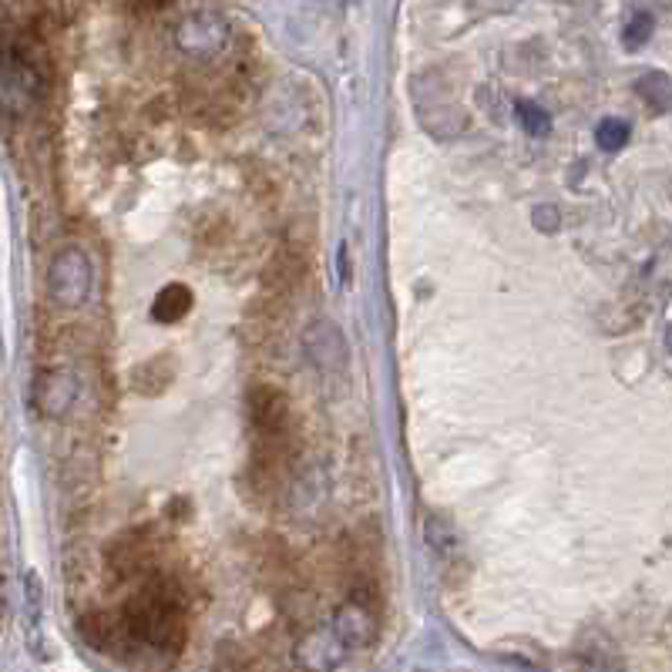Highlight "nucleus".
<instances>
[{"instance_id":"1","label":"nucleus","mask_w":672,"mask_h":672,"mask_svg":"<svg viewBox=\"0 0 672 672\" xmlns=\"http://www.w3.org/2000/svg\"><path fill=\"white\" fill-rule=\"evenodd\" d=\"M122 622L128 629V636L135 643H148L155 649H169V652H182L185 636H189V625H185V602L182 592L165 582L155 578L152 585H145L138 595H132Z\"/></svg>"},{"instance_id":"2","label":"nucleus","mask_w":672,"mask_h":672,"mask_svg":"<svg viewBox=\"0 0 672 672\" xmlns=\"http://www.w3.org/2000/svg\"><path fill=\"white\" fill-rule=\"evenodd\" d=\"M91 289V263L82 249H64L51 266V296L61 307H82Z\"/></svg>"},{"instance_id":"3","label":"nucleus","mask_w":672,"mask_h":672,"mask_svg":"<svg viewBox=\"0 0 672 672\" xmlns=\"http://www.w3.org/2000/svg\"><path fill=\"white\" fill-rule=\"evenodd\" d=\"M249 421L256 434H283L289 424V400L283 390L263 384L249 390Z\"/></svg>"},{"instance_id":"4","label":"nucleus","mask_w":672,"mask_h":672,"mask_svg":"<svg viewBox=\"0 0 672 672\" xmlns=\"http://www.w3.org/2000/svg\"><path fill=\"white\" fill-rule=\"evenodd\" d=\"M82 636L88 646H95L98 652H122L125 643H135L128 636V629L119 615L111 612H91L82 619Z\"/></svg>"},{"instance_id":"5","label":"nucleus","mask_w":672,"mask_h":672,"mask_svg":"<svg viewBox=\"0 0 672 672\" xmlns=\"http://www.w3.org/2000/svg\"><path fill=\"white\" fill-rule=\"evenodd\" d=\"M172 381H175V360L165 357V353L145 360V363L135 370V390H138L141 397H159V394H165V390L172 387Z\"/></svg>"},{"instance_id":"6","label":"nucleus","mask_w":672,"mask_h":672,"mask_svg":"<svg viewBox=\"0 0 672 672\" xmlns=\"http://www.w3.org/2000/svg\"><path fill=\"white\" fill-rule=\"evenodd\" d=\"M145 562H148V542L138 532L111 542V548H108V569H115V575H122V578L141 572Z\"/></svg>"},{"instance_id":"7","label":"nucleus","mask_w":672,"mask_h":672,"mask_svg":"<svg viewBox=\"0 0 672 672\" xmlns=\"http://www.w3.org/2000/svg\"><path fill=\"white\" fill-rule=\"evenodd\" d=\"M192 289L189 286H182V283H169L159 296H155V303H152V316L159 323H178L189 316L192 310Z\"/></svg>"},{"instance_id":"8","label":"nucleus","mask_w":672,"mask_h":672,"mask_svg":"<svg viewBox=\"0 0 672 672\" xmlns=\"http://www.w3.org/2000/svg\"><path fill=\"white\" fill-rule=\"evenodd\" d=\"M639 95H643V101H649V108L656 111V115L669 111V78L665 74H649V78H643Z\"/></svg>"},{"instance_id":"9","label":"nucleus","mask_w":672,"mask_h":672,"mask_svg":"<svg viewBox=\"0 0 672 672\" xmlns=\"http://www.w3.org/2000/svg\"><path fill=\"white\" fill-rule=\"evenodd\" d=\"M518 122L525 125V132L535 135V138L551 132V119L545 115V111L535 101H518Z\"/></svg>"},{"instance_id":"10","label":"nucleus","mask_w":672,"mask_h":672,"mask_svg":"<svg viewBox=\"0 0 672 672\" xmlns=\"http://www.w3.org/2000/svg\"><path fill=\"white\" fill-rule=\"evenodd\" d=\"M595 138H599V148H606V152H619V148L629 141V125L619 119H606V122H599V128H595Z\"/></svg>"},{"instance_id":"11","label":"nucleus","mask_w":672,"mask_h":672,"mask_svg":"<svg viewBox=\"0 0 672 672\" xmlns=\"http://www.w3.org/2000/svg\"><path fill=\"white\" fill-rule=\"evenodd\" d=\"M649 37H652V14H646V11H639L636 17L629 21V27L622 30V41H625L629 51L643 48V45L649 41Z\"/></svg>"},{"instance_id":"12","label":"nucleus","mask_w":672,"mask_h":672,"mask_svg":"<svg viewBox=\"0 0 672 672\" xmlns=\"http://www.w3.org/2000/svg\"><path fill=\"white\" fill-rule=\"evenodd\" d=\"M535 226H538V229L545 226L548 233H555V229H558V222H555V209H551V206H545V209H538V212H535Z\"/></svg>"},{"instance_id":"13","label":"nucleus","mask_w":672,"mask_h":672,"mask_svg":"<svg viewBox=\"0 0 672 672\" xmlns=\"http://www.w3.org/2000/svg\"><path fill=\"white\" fill-rule=\"evenodd\" d=\"M162 4H169V0H135V8H141V11H148V8H162Z\"/></svg>"}]
</instances>
